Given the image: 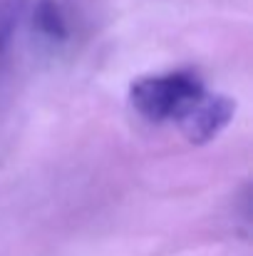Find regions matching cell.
I'll use <instances>...</instances> for the list:
<instances>
[{"label": "cell", "instance_id": "cell-1", "mask_svg": "<svg viewBox=\"0 0 253 256\" xmlns=\"http://www.w3.org/2000/svg\"><path fill=\"white\" fill-rule=\"evenodd\" d=\"M204 82L191 70H176L167 75H147L129 87L132 107L149 122H169L204 94Z\"/></svg>", "mask_w": 253, "mask_h": 256}, {"label": "cell", "instance_id": "cell-2", "mask_svg": "<svg viewBox=\"0 0 253 256\" xmlns=\"http://www.w3.org/2000/svg\"><path fill=\"white\" fill-rule=\"evenodd\" d=\"M234 114H236V100L226 94L204 92L176 117V124L191 144H209L231 124Z\"/></svg>", "mask_w": 253, "mask_h": 256}, {"label": "cell", "instance_id": "cell-3", "mask_svg": "<svg viewBox=\"0 0 253 256\" xmlns=\"http://www.w3.org/2000/svg\"><path fill=\"white\" fill-rule=\"evenodd\" d=\"M32 28L40 38L50 42H67L70 40V22L57 0H35L32 8Z\"/></svg>", "mask_w": 253, "mask_h": 256}, {"label": "cell", "instance_id": "cell-4", "mask_svg": "<svg viewBox=\"0 0 253 256\" xmlns=\"http://www.w3.org/2000/svg\"><path fill=\"white\" fill-rule=\"evenodd\" d=\"M22 5L25 0H0V55L5 52V48L15 35L17 20L22 15Z\"/></svg>", "mask_w": 253, "mask_h": 256}]
</instances>
